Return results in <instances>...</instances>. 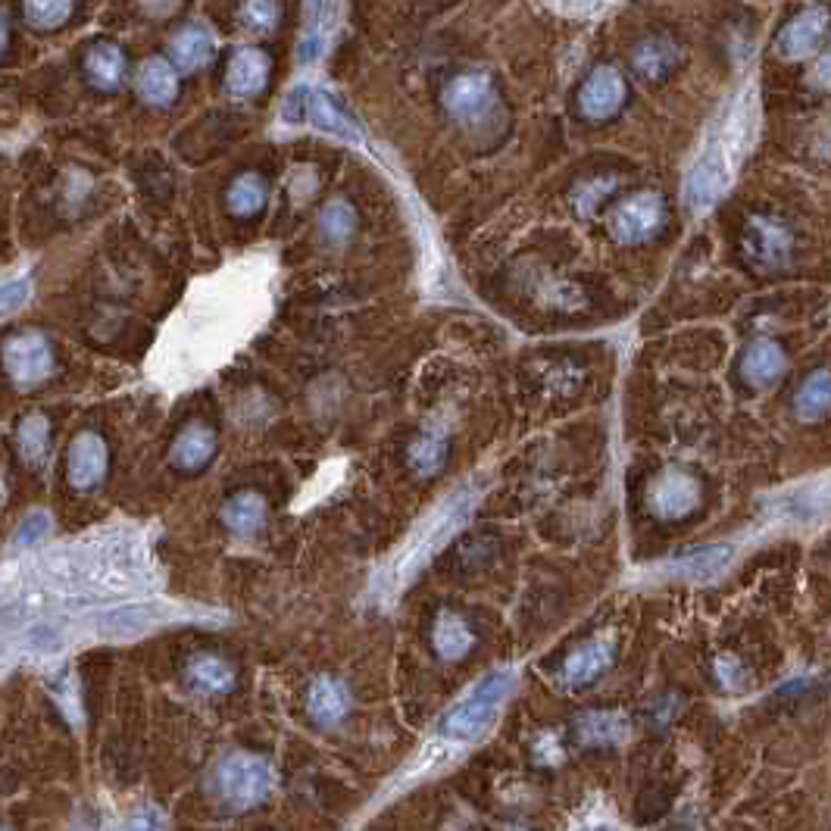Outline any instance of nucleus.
Masks as SVG:
<instances>
[{
	"label": "nucleus",
	"mask_w": 831,
	"mask_h": 831,
	"mask_svg": "<svg viewBox=\"0 0 831 831\" xmlns=\"http://www.w3.org/2000/svg\"><path fill=\"white\" fill-rule=\"evenodd\" d=\"M28 294H32V285H28L26 278H16V281L0 285V316L16 313V310L28 301Z\"/></svg>",
	"instance_id": "e433bc0d"
},
{
	"label": "nucleus",
	"mask_w": 831,
	"mask_h": 831,
	"mask_svg": "<svg viewBox=\"0 0 831 831\" xmlns=\"http://www.w3.org/2000/svg\"><path fill=\"white\" fill-rule=\"evenodd\" d=\"M266 201H269V188H266V181L256 176V173L238 176L231 181V188H228V210L235 216H241V219L256 216L266 206Z\"/></svg>",
	"instance_id": "a878e982"
},
{
	"label": "nucleus",
	"mask_w": 831,
	"mask_h": 831,
	"mask_svg": "<svg viewBox=\"0 0 831 831\" xmlns=\"http://www.w3.org/2000/svg\"><path fill=\"white\" fill-rule=\"evenodd\" d=\"M106 476V444L101 435L81 431L70 448V481L78 491H95Z\"/></svg>",
	"instance_id": "f8f14e48"
},
{
	"label": "nucleus",
	"mask_w": 831,
	"mask_h": 831,
	"mask_svg": "<svg viewBox=\"0 0 831 831\" xmlns=\"http://www.w3.org/2000/svg\"><path fill=\"white\" fill-rule=\"evenodd\" d=\"M794 413L804 423H819L829 413V369H819L806 378L794 394Z\"/></svg>",
	"instance_id": "cd10ccee"
},
{
	"label": "nucleus",
	"mask_w": 831,
	"mask_h": 831,
	"mask_svg": "<svg viewBox=\"0 0 831 831\" xmlns=\"http://www.w3.org/2000/svg\"><path fill=\"white\" fill-rule=\"evenodd\" d=\"M20 448H23L26 463H41V456L48 451V419L45 416L35 413L20 426Z\"/></svg>",
	"instance_id": "2f4dec72"
},
{
	"label": "nucleus",
	"mask_w": 831,
	"mask_h": 831,
	"mask_svg": "<svg viewBox=\"0 0 831 831\" xmlns=\"http://www.w3.org/2000/svg\"><path fill=\"white\" fill-rule=\"evenodd\" d=\"M123 831H156V819H153L151 813H138V816L128 819Z\"/></svg>",
	"instance_id": "58836bf2"
},
{
	"label": "nucleus",
	"mask_w": 831,
	"mask_h": 831,
	"mask_svg": "<svg viewBox=\"0 0 831 831\" xmlns=\"http://www.w3.org/2000/svg\"><path fill=\"white\" fill-rule=\"evenodd\" d=\"M626 95H629V88H626V78L619 76V70L597 66L591 76L584 78L579 91L581 116L591 119V123H606L626 106Z\"/></svg>",
	"instance_id": "6e6552de"
},
{
	"label": "nucleus",
	"mask_w": 831,
	"mask_h": 831,
	"mask_svg": "<svg viewBox=\"0 0 831 831\" xmlns=\"http://www.w3.org/2000/svg\"><path fill=\"white\" fill-rule=\"evenodd\" d=\"M319 228L326 235V241L331 244H344L351 241V235L356 231V210L348 201H331L319 216Z\"/></svg>",
	"instance_id": "c756f323"
},
{
	"label": "nucleus",
	"mask_w": 831,
	"mask_h": 831,
	"mask_svg": "<svg viewBox=\"0 0 831 831\" xmlns=\"http://www.w3.org/2000/svg\"><path fill=\"white\" fill-rule=\"evenodd\" d=\"M754 123L756 113L751 98L731 103L729 119H722L719 128L713 131L709 144L697 156V163L691 166V176L684 181V194H688L691 206H709L729 188L731 176L738 169V160L744 156V148L751 144Z\"/></svg>",
	"instance_id": "f257e3e1"
},
{
	"label": "nucleus",
	"mask_w": 831,
	"mask_h": 831,
	"mask_svg": "<svg viewBox=\"0 0 831 831\" xmlns=\"http://www.w3.org/2000/svg\"><path fill=\"white\" fill-rule=\"evenodd\" d=\"M491 98H494V85H491V76H484V73L456 76L441 95V101L454 119H476L488 110Z\"/></svg>",
	"instance_id": "ddd939ff"
},
{
	"label": "nucleus",
	"mask_w": 831,
	"mask_h": 831,
	"mask_svg": "<svg viewBox=\"0 0 831 831\" xmlns=\"http://www.w3.org/2000/svg\"><path fill=\"white\" fill-rule=\"evenodd\" d=\"M216 456V435L206 429L203 423H191L178 431L169 451V463L178 473H201L203 466H210V459Z\"/></svg>",
	"instance_id": "2eb2a0df"
},
{
	"label": "nucleus",
	"mask_w": 831,
	"mask_h": 831,
	"mask_svg": "<svg viewBox=\"0 0 831 831\" xmlns=\"http://www.w3.org/2000/svg\"><path fill=\"white\" fill-rule=\"evenodd\" d=\"M85 73L101 91H113L126 76V56L116 45H95L85 56Z\"/></svg>",
	"instance_id": "4be33fe9"
},
{
	"label": "nucleus",
	"mask_w": 831,
	"mask_h": 831,
	"mask_svg": "<svg viewBox=\"0 0 831 831\" xmlns=\"http://www.w3.org/2000/svg\"><path fill=\"white\" fill-rule=\"evenodd\" d=\"M704 501V488L684 469H666L663 476H656L647 488V506L656 519L663 522H679L688 519Z\"/></svg>",
	"instance_id": "423d86ee"
},
{
	"label": "nucleus",
	"mask_w": 831,
	"mask_h": 831,
	"mask_svg": "<svg viewBox=\"0 0 831 831\" xmlns=\"http://www.w3.org/2000/svg\"><path fill=\"white\" fill-rule=\"evenodd\" d=\"M431 641H435L438 656H444V659H463V656L473 651V644H476L469 626L459 616H454V613H441L438 616Z\"/></svg>",
	"instance_id": "5701e85b"
},
{
	"label": "nucleus",
	"mask_w": 831,
	"mask_h": 831,
	"mask_svg": "<svg viewBox=\"0 0 831 831\" xmlns=\"http://www.w3.org/2000/svg\"><path fill=\"white\" fill-rule=\"evenodd\" d=\"M609 663H613V641L594 638L566 659L563 672H566V681H572V684H588V681L601 679L609 669Z\"/></svg>",
	"instance_id": "aec40b11"
},
{
	"label": "nucleus",
	"mask_w": 831,
	"mask_h": 831,
	"mask_svg": "<svg viewBox=\"0 0 831 831\" xmlns=\"http://www.w3.org/2000/svg\"><path fill=\"white\" fill-rule=\"evenodd\" d=\"M448 463V441L444 435H419L410 451H406V466L419 476V479H429L435 473H441Z\"/></svg>",
	"instance_id": "bb28decb"
},
{
	"label": "nucleus",
	"mask_w": 831,
	"mask_h": 831,
	"mask_svg": "<svg viewBox=\"0 0 831 831\" xmlns=\"http://www.w3.org/2000/svg\"><path fill=\"white\" fill-rule=\"evenodd\" d=\"M731 559V547L729 544H713V547H701V551H694L691 556H684L681 559V566L691 572V576H697V579H704V576H716L719 569H726Z\"/></svg>",
	"instance_id": "7c9ffc66"
},
{
	"label": "nucleus",
	"mask_w": 831,
	"mask_h": 831,
	"mask_svg": "<svg viewBox=\"0 0 831 831\" xmlns=\"http://www.w3.org/2000/svg\"><path fill=\"white\" fill-rule=\"evenodd\" d=\"M631 63L644 78H663L679 63V48L666 38H647L634 48Z\"/></svg>",
	"instance_id": "b1692460"
},
{
	"label": "nucleus",
	"mask_w": 831,
	"mask_h": 831,
	"mask_svg": "<svg viewBox=\"0 0 831 831\" xmlns=\"http://www.w3.org/2000/svg\"><path fill=\"white\" fill-rule=\"evenodd\" d=\"M273 781L276 779H273L269 763L253 754L226 756L216 769L219 794L235 806H253L266 801L269 791H273Z\"/></svg>",
	"instance_id": "20e7f679"
},
{
	"label": "nucleus",
	"mask_w": 831,
	"mask_h": 831,
	"mask_svg": "<svg viewBox=\"0 0 831 831\" xmlns=\"http://www.w3.org/2000/svg\"><path fill=\"white\" fill-rule=\"evenodd\" d=\"M281 119L285 123H301V126L316 128V131H326V135H335L341 141H351V144H363L360 123L353 119L348 110H341L328 95L316 91V88L291 91V98L281 106Z\"/></svg>",
	"instance_id": "7ed1b4c3"
},
{
	"label": "nucleus",
	"mask_w": 831,
	"mask_h": 831,
	"mask_svg": "<svg viewBox=\"0 0 831 831\" xmlns=\"http://www.w3.org/2000/svg\"><path fill=\"white\" fill-rule=\"evenodd\" d=\"M138 95L141 101L153 103V106H169L178 95V73L173 70V63L153 56L141 70H138Z\"/></svg>",
	"instance_id": "412c9836"
},
{
	"label": "nucleus",
	"mask_w": 831,
	"mask_h": 831,
	"mask_svg": "<svg viewBox=\"0 0 831 831\" xmlns=\"http://www.w3.org/2000/svg\"><path fill=\"white\" fill-rule=\"evenodd\" d=\"M629 734V722L619 713H588L579 719L581 744H616Z\"/></svg>",
	"instance_id": "c85d7f7f"
},
{
	"label": "nucleus",
	"mask_w": 831,
	"mask_h": 831,
	"mask_svg": "<svg viewBox=\"0 0 831 831\" xmlns=\"http://www.w3.org/2000/svg\"><path fill=\"white\" fill-rule=\"evenodd\" d=\"M269 73H273L269 53L260 48H238L228 60L226 88L235 98H256L269 85Z\"/></svg>",
	"instance_id": "9b49d317"
},
{
	"label": "nucleus",
	"mask_w": 831,
	"mask_h": 831,
	"mask_svg": "<svg viewBox=\"0 0 831 831\" xmlns=\"http://www.w3.org/2000/svg\"><path fill=\"white\" fill-rule=\"evenodd\" d=\"M48 526H51V519L45 516V513H35V516H28L26 522H23V529L16 534V541L20 544H35L38 538H45L48 534Z\"/></svg>",
	"instance_id": "4c0bfd02"
},
{
	"label": "nucleus",
	"mask_w": 831,
	"mask_h": 831,
	"mask_svg": "<svg viewBox=\"0 0 831 831\" xmlns=\"http://www.w3.org/2000/svg\"><path fill=\"white\" fill-rule=\"evenodd\" d=\"M3 369L16 385H38L51 376L53 348L51 341L38 331H23L7 341L3 348Z\"/></svg>",
	"instance_id": "0eeeda50"
},
{
	"label": "nucleus",
	"mask_w": 831,
	"mask_h": 831,
	"mask_svg": "<svg viewBox=\"0 0 831 831\" xmlns=\"http://www.w3.org/2000/svg\"><path fill=\"white\" fill-rule=\"evenodd\" d=\"M791 248H794L791 228L784 226L781 219L756 216V219L747 223V231H744V251H747L754 266H763V269L781 266V263L788 260Z\"/></svg>",
	"instance_id": "1a4fd4ad"
},
{
	"label": "nucleus",
	"mask_w": 831,
	"mask_h": 831,
	"mask_svg": "<svg viewBox=\"0 0 831 831\" xmlns=\"http://www.w3.org/2000/svg\"><path fill=\"white\" fill-rule=\"evenodd\" d=\"M516 688V676L509 669H501V672H491L488 679H481L463 701L456 706H451L441 722H438V734L448 738V741H456V744H469V741H479L484 731L491 729L501 716V706L513 694Z\"/></svg>",
	"instance_id": "f03ea898"
},
{
	"label": "nucleus",
	"mask_w": 831,
	"mask_h": 831,
	"mask_svg": "<svg viewBox=\"0 0 831 831\" xmlns=\"http://www.w3.org/2000/svg\"><path fill=\"white\" fill-rule=\"evenodd\" d=\"M613 178H594V181H584L579 191H576V210L581 216H591L597 210V203L604 201L606 194L613 191Z\"/></svg>",
	"instance_id": "c9c22d12"
},
{
	"label": "nucleus",
	"mask_w": 831,
	"mask_h": 831,
	"mask_svg": "<svg viewBox=\"0 0 831 831\" xmlns=\"http://www.w3.org/2000/svg\"><path fill=\"white\" fill-rule=\"evenodd\" d=\"M188 679L194 681V688H201L203 694H226V691L235 688V669L228 666L223 656L201 654L191 659Z\"/></svg>",
	"instance_id": "393cba45"
},
{
	"label": "nucleus",
	"mask_w": 831,
	"mask_h": 831,
	"mask_svg": "<svg viewBox=\"0 0 831 831\" xmlns=\"http://www.w3.org/2000/svg\"><path fill=\"white\" fill-rule=\"evenodd\" d=\"M341 7H306V23H303V38L298 48V60L306 63H319L328 53V45L335 38V20H338Z\"/></svg>",
	"instance_id": "a211bd4d"
},
{
	"label": "nucleus",
	"mask_w": 831,
	"mask_h": 831,
	"mask_svg": "<svg viewBox=\"0 0 831 831\" xmlns=\"http://www.w3.org/2000/svg\"><path fill=\"white\" fill-rule=\"evenodd\" d=\"M153 609L148 606H128V609H116L103 619V631H138L144 626H151Z\"/></svg>",
	"instance_id": "f704fd0d"
},
{
	"label": "nucleus",
	"mask_w": 831,
	"mask_h": 831,
	"mask_svg": "<svg viewBox=\"0 0 831 831\" xmlns=\"http://www.w3.org/2000/svg\"><path fill=\"white\" fill-rule=\"evenodd\" d=\"M306 709H310V716H313L316 726L331 729V726H338V722L348 716V709H351V691L338 679L323 676V679H316L310 684Z\"/></svg>",
	"instance_id": "dca6fc26"
},
{
	"label": "nucleus",
	"mask_w": 831,
	"mask_h": 831,
	"mask_svg": "<svg viewBox=\"0 0 831 831\" xmlns=\"http://www.w3.org/2000/svg\"><path fill=\"white\" fill-rule=\"evenodd\" d=\"M173 70L176 73H198L216 56V35L206 26H188L173 38Z\"/></svg>",
	"instance_id": "f3484780"
},
{
	"label": "nucleus",
	"mask_w": 831,
	"mask_h": 831,
	"mask_svg": "<svg viewBox=\"0 0 831 831\" xmlns=\"http://www.w3.org/2000/svg\"><path fill=\"white\" fill-rule=\"evenodd\" d=\"M3 45H7V23H3V16H0V51H3Z\"/></svg>",
	"instance_id": "ea45409f"
},
{
	"label": "nucleus",
	"mask_w": 831,
	"mask_h": 831,
	"mask_svg": "<svg viewBox=\"0 0 831 831\" xmlns=\"http://www.w3.org/2000/svg\"><path fill=\"white\" fill-rule=\"evenodd\" d=\"M281 20V7L278 3H269V0H253V3H244L241 7V23L248 28H256V32H273Z\"/></svg>",
	"instance_id": "473e14b6"
},
{
	"label": "nucleus",
	"mask_w": 831,
	"mask_h": 831,
	"mask_svg": "<svg viewBox=\"0 0 831 831\" xmlns=\"http://www.w3.org/2000/svg\"><path fill=\"white\" fill-rule=\"evenodd\" d=\"M0 831H7V829H0Z\"/></svg>",
	"instance_id": "79ce46f5"
},
{
	"label": "nucleus",
	"mask_w": 831,
	"mask_h": 831,
	"mask_svg": "<svg viewBox=\"0 0 831 831\" xmlns=\"http://www.w3.org/2000/svg\"><path fill=\"white\" fill-rule=\"evenodd\" d=\"M266 516H269V506L256 491H241V494L228 498L226 506H223V522L238 538H253L266 526Z\"/></svg>",
	"instance_id": "6ab92c4d"
},
{
	"label": "nucleus",
	"mask_w": 831,
	"mask_h": 831,
	"mask_svg": "<svg viewBox=\"0 0 831 831\" xmlns=\"http://www.w3.org/2000/svg\"><path fill=\"white\" fill-rule=\"evenodd\" d=\"M784 366H788V360H784L781 344L769 341V338H759L741 356V378L756 391H766L784 376Z\"/></svg>",
	"instance_id": "4468645a"
},
{
	"label": "nucleus",
	"mask_w": 831,
	"mask_h": 831,
	"mask_svg": "<svg viewBox=\"0 0 831 831\" xmlns=\"http://www.w3.org/2000/svg\"><path fill=\"white\" fill-rule=\"evenodd\" d=\"M666 226V203L654 191L631 194L609 213V235L619 244H644Z\"/></svg>",
	"instance_id": "39448f33"
},
{
	"label": "nucleus",
	"mask_w": 831,
	"mask_h": 831,
	"mask_svg": "<svg viewBox=\"0 0 831 831\" xmlns=\"http://www.w3.org/2000/svg\"><path fill=\"white\" fill-rule=\"evenodd\" d=\"M581 831H616L613 826H588V829H581Z\"/></svg>",
	"instance_id": "a19ab883"
},
{
	"label": "nucleus",
	"mask_w": 831,
	"mask_h": 831,
	"mask_svg": "<svg viewBox=\"0 0 831 831\" xmlns=\"http://www.w3.org/2000/svg\"><path fill=\"white\" fill-rule=\"evenodd\" d=\"M70 13H73L70 3H26V7H23V16H26L35 28L63 26Z\"/></svg>",
	"instance_id": "72a5a7b5"
},
{
	"label": "nucleus",
	"mask_w": 831,
	"mask_h": 831,
	"mask_svg": "<svg viewBox=\"0 0 831 831\" xmlns=\"http://www.w3.org/2000/svg\"><path fill=\"white\" fill-rule=\"evenodd\" d=\"M826 32H829V10L826 7H806L801 10L788 26L781 28L779 41H776V51L784 60H804V56H813L816 48L826 41Z\"/></svg>",
	"instance_id": "9d476101"
}]
</instances>
